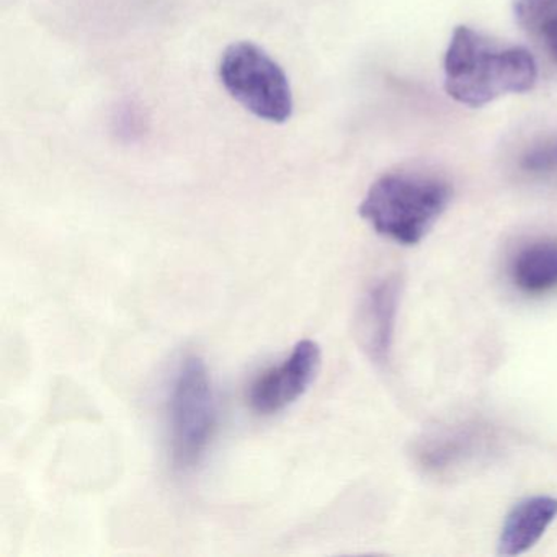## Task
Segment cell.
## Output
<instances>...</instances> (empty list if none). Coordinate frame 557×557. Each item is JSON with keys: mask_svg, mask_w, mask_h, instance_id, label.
Instances as JSON below:
<instances>
[{"mask_svg": "<svg viewBox=\"0 0 557 557\" xmlns=\"http://www.w3.org/2000/svg\"><path fill=\"white\" fill-rule=\"evenodd\" d=\"M557 518V498L533 495L513 505L498 534L500 556H520L530 550Z\"/></svg>", "mask_w": 557, "mask_h": 557, "instance_id": "52a82bcc", "label": "cell"}, {"mask_svg": "<svg viewBox=\"0 0 557 557\" xmlns=\"http://www.w3.org/2000/svg\"><path fill=\"white\" fill-rule=\"evenodd\" d=\"M216 422V399L207 364L198 357L185 358L169 396V442L175 469L187 471L200 462Z\"/></svg>", "mask_w": 557, "mask_h": 557, "instance_id": "3957f363", "label": "cell"}, {"mask_svg": "<svg viewBox=\"0 0 557 557\" xmlns=\"http://www.w3.org/2000/svg\"><path fill=\"white\" fill-rule=\"evenodd\" d=\"M443 73L446 94L471 109L530 92L537 81L536 61L527 48L505 47L465 25L453 32Z\"/></svg>", "mask_w": 557, "mask_h": 557, "instance_id": "6da1fadb", "label": "cell"}, {"mask_svg": "<svg viewBox=\"0 0 557 557\" xmlns=\"http://www.w3.org/2000/svg\"><path fill=\"white\" fill-rule=\"evenodd\" d=\"M397 296L399 292L396 280H384L370 289L358 309V342L368 357L377 364L386 363L389 358Z\"/></svg>", "mask_w": 557, "mask_h": 557, "instance_id": "8992f818", "label": "cell"}, {"mask_svg": "<svg viewBox=\"0 0 557 557\" xmlns=\"http://www.w3.org/2000/svg\"><path fill=\"white\" fill-rule=\"evenodd\" d=\"M220 79L231 97L257 119L285 123L293 115L288 77L262 48L249 41L231 45L220 63Z\"/></svg>", "mask_w": 557, "mask_h": 557, "instance_id": "277c9868", "label": "cell"}, {"mask_svg": "<svg viewBox=\"0 0 557 557\" xmlns=\"http://www.w3.org/2000/svg\"><path fill=\"white\" fill-rule=\"evenodd\" d=\"M557 8V0H517L515 17L521 27L531 30L541 17Z\"/></svg>", "mask_w": 557, "mask_h": 557, "instance_id": "30bf717a", "label": "cell"}, {"mask_svg": "<svg viewBox=\"0 0 557 557\" xmlns=\"http://www.w3.org/2000/svg\"><path fill=\"white\" fill-rule=\"evenodd\" d=\"M453 187L445 178L420 172H389L373 182L358 208L380 236L417 246L448 210Z\"/></svg>", "mask_w": 557, "mask_h": 557, "instance_id": "7a4b0ae2", "label": "cell"}, {"mask_svg": "<svg viewBox=\"0 0 557 557\" xmlns=\"http://www.w3.org/2000/svg\"><path fill=\"white\" fill-rule=\"evenodd\" d=\"M321 360L318 342L299 341L282 364L270 368L253 381L249 391L252 410L260 416H272L295 404L314 383Z\"/></svg>", "mask_w": 557, "mask_h": 557, "instance_id": "5b68a950", "label": "cell"}, {"mask_svg": "<svg viewBox=\"0 0 557 557\" xmlns=\"http://www.w3.org/2000/svg\"><path fill=\"white\" fill-rule=\"evenodd\" d=\"M530 32L540 38L550 60L557 63V8L544 15Z\"/></svg>", "mask_w": 557, "mask_h": 557, "instance_id": "8fae6325", "label": "cell"}, {"mask_svg": "<svg viewBox=\"0 0 557 557\" xmlns=\"http://www.w3.org/2000/svg\"><path fill=\"white\" fill-rule=\"evenodd\" d=\"M518 168L534 178H553L557 175V136L541 139L520 156Z\"/></svg>", "mask_w": 557, "mask_h": 557, "instance_id": "9c48e42d", "label": "cell"}, {"mask_svg": "<svg viewBox=\"0 0 557 557\" xmlns=\"http://www.w3.org/2000/svg\"><path fill=\"white\" fill-rule=\"evenodd\" d=\"M511 283L524 295L540 296L557 289V240L536 239L518 249L510 262Z\"/></svg>", "mask_w": 557, "mask_h": 557, "instance_id": "ba28073f", "label": "cell"}]
</instances>
